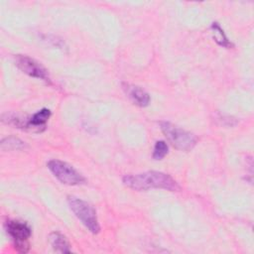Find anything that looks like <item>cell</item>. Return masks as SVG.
<instances>
[{
  "instance_id": "obj_11",
  "label": "cell",
  "mask_w": 254,
  "mask_h": 254,
  "mask_svg": "<svg viewBox=\"0 0 254 254\" xmlns=\"http://www.w3.org/2000/svg\"><path fill=\"white\" fill-rule=\"evenodd\" d=\"M25 147H26L25 142L14 136L6 137L1 141V149L4 151L22 150V149H25Z\"/></svg>"
},
{
  "instance_id": "obj_4",
  "label": "cell",
  "mask_w": 254,
  "mask_h": 254,
  "mask_svg": "<svg viewBox=\"0 0 254 254\" xmlns=\"http://www.w3.org/2000/svg\"><path fill=\"white\" fill-rule=\"evenodd\" d=\"M52 174L63 184L76 186L85 183V178L72 166L61 160H51L47 164Z\"/></svg>"
},
{
  "instance_id": "obj_2",
  "label": "cell",
  "mask_w": 254,
  "mask_h": 254,
  "mask_svg": "<svg viewBox=\"0 0 254 254\" xmlns=\"http://www.w3.org/2000/svg\"><path fill=\"white\" fill-rule=\"evenodd\" d=\"M160 126L167 140L174 148L181 151H190L195 146L197 138L192 133L167 121L160 122Z\"/></svg>"
},
{
  "instance_id": "obj_8",
  "label": "cell",
  "mask_w": 254,
  "mask_h": 254,
  "mask_svg": "<svg viewBox=\"0 0 254 254\" xmlns=\"http://www.w3.org/2000/svg\"><path fill=\"white\" fill-rule=\"evenodd\" d=\"M50 243L54 250L59 253H69V243L66 238L60 232H52L49 236Z\"/></svg>"
},
{
  "instance_id": "obj_6",
  "label": "cell",
  "mask_w": 254,
  "mask_h": 254,
  "mask_svg": "<svg viewBox=\"0 0 254 254\" xmlns=\"http://www.w3.org/2000/svg\"><path fill=\"white\" fill-rule=\"evenodd\" d=\"M15 64L25 73L30 76L40 78L45 80L48 83H51V79L48 73V70L36 60L25 56V55H16L15 56Z\"/></svg>"
},
{
  "instance_id": "obj_5",
  "label": "cell",
  "mask_w": 254,
  "mask_h": 254,
  "mask_svg": "<svg viewBox=\"0 0 254 254\" xmlns=\"http://www.w3.org/2000/svg\"><path fill=\"white\" fill-rule=\"evenodd\" d=\"M5 227L7 233L13 240L15 249L21 253L28 252L30 248L28 239L32 234L30 226L26 222L9 219L6 221Z\"/></svg>"
},
{
  "instance_id": "obj_12",
  "label": "cell",
  "mask_w": 254,
  "mask_h": 254,
  "mask_svg": "<svg viewBox=\"0 0 254 254\" xmlns=\"http://www.w3.org/2000/svg\"><path fill=\"white\" fill-rule=\"evenodd\" d=\"M168 154V145L165 141H157L153 151V158L155 160H162Z\"/></svg>"
},
{
  "instance_id": "obj_3",
  "label": "cell",
  "mask_w": 254,
  "mask_h": 254,
  "mask_svg": "<svg viewBox=\"0 0 254 254\" xmlns=\"http://www.w3.org/2000/svg\"><path fill=\"white\" fill-rule=\"evenodd\" d=\"M67 203L74 215L81 221V223L93 234H97L100 230L96 211L88 202L76 196H68Z\"/></svg>"
},
{
  "instance_id": "obj_7",
  "label": "cell",
  "mask_w": 254,
  "mask_h": 254,
  "mask_svg": "<svg viewBox=\"0 0 254 254\" xmlns=\"http://www.w3.org/2000/svg\"><path fill=\"white\" fill-rule=\"evenodd\" d=\"M122 88L126 95L131 99V101L140 106V107H145L149 104L150 102V95L140 86L130 84L127 82L122 83Z\"/></svg>"
},
{
  "instance_id": "obj_10",
  "label": "cell",
  "mask_w": 254,
  "mask_h": 254,
  "mask_svg": "<svg viewBox=\"0 0 254 254\" xmlns=\"http://www.w3.org/2000/svg\"><path fill=\"white\" fill-rule=\"evenodd\" d=\"M210 29H211V33H212V37H213L214 41L219 46H222L226 49L233 48V44L228 40V38L224 34V31L222 30V28L220 27V25L217 22H213L210 26Z\"/></svg>"
},
{
  "instance_id": "obj_9",
  "label": "cell",
  "mask_w": 254,
  "mask_h": 254,
  "mask_svg": "<svg viewBox=\"0 0 254 254\" xmlns=\"http://www.w3.org/2000/svg\"><path fill=\"white\" fill-rule=\"evenodd\" d=\"M51 116V111L48 108H43L31 116V124L34 132H42L46 128V122Z\"/></svg>"
},
{
  "instance_id": "obj_1",
  "label": "cell",
  "mask_w": 254,
  "mask_h": 254,
  "mask_svg": "<svg viewBox=\"0 0 254 254\" xmlns=\"http://www.w3.org/2000/svg\"><path fill=\"white\" fill-rule=\"evenodd\" d=\"M123 184L135 190H148L150 189H163L170 191H179L181 187L168 174L150 171L136 175H126L122 179Z\"/></svg>"
}]
</instances>
